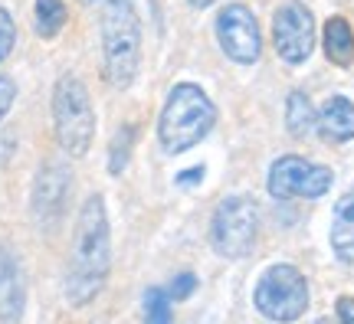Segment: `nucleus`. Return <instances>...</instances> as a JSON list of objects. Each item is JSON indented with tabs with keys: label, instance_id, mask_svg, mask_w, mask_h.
<instances>
[{
	"label": "nucleus",
	"instance_id": "nucleus-1",
	"mask_svg": "<svg viewBox=\"0 0 354 324\" xmlns=\"http://www.w3.org/2000/svg\"><path fill=\"white\" fill-rule=\"evenodd\" d=\"M112 265V239H109V216H105V200L99 193L82 203L69 252V275H66V298L69 305H88L95 298L109 278Z\"/></svg>",
	"mask_w": 354,
	"mask_h": 324
},
{
	"label": "nucleus",
	"instance_id": "nucleus-2",
	"mask_svg": "<svg viewBox=\"0 0 354 324\" xmlns=\"http://www.w3.org/2000/svg\"><path fill=\"white\" fill-rule=\"evenodd\" d=\"M216 125L214 99L194 82H180L171 88L165 102V112L158 122V137L167 154H184L194 144H201Z\"/></svg>",
	"mask_w": 354,
	"mask_h": 324
},
{
	"label": "nucleus",
	"instance_id": "nucleus-3",
	"mask_svg": "<svg viewBox=\"0 0 354 324\" xmlns=\"http://www.w3.org/2000/svg\"><path fill=\"white\" fill-rule=\"evenodd\" d=\"M102 53H105L109 86H131L141 63V23L131 0H105V10H102Z\"/></svg>",
	"mask_w": 354,
	"mask_h": 324
},
{
	"label": "nucleus",
	"instance_id": "nucleus-4",
	"mask_svg": "<svg viewBox=\"0 0 354 324\" xmlns=\"http://www.w3.org/2000/svg\"><path fill=\"white\" fill-rule=\"evenodd\" d=\"M53 125L69 158H86L95 137V112L79 75H63L53 88Z\"/></svg>",
	"mask_w": 354,
	"mask_h": 324
},
{
	"label": "nucleus",
	"instance_id": "nucleus-5",
	"mask_svg": "<svg viewBox=\"0 0 354 324\" xmlns=\"http://www.w3.org/2000/svg\"><path fill=\"white\" fill-rule=\"evenodd\" d=\"M256 229H259V207L250 197H227L214 210L210 242L223 259H243L253 252Z\"/></svg>",
	"mask_w": 354,
	"mask_h": 324
},
{
	"label": "nucleus",
	"instance_id": "nucleus-6",
	"mask_svg": "<svg viewBox=\"0 0 354 324\" xmlns=\"http://www.w3.org/2000/svg\"><path fill=\"white\" fill-rule=\"evenodd\" d=\"M253 301L269 321H295L308 308V282L295 265H272L259 278Z\"/></svg>",
	"mask_w": 354,
	"mask_h": 324
},
{
	"label": "nucleus",
	"instance_id": "nucleus-7",
	"mask_svg": "<svg viewBox=\"0 0 354 324\" xmlns=\"http://www.w3.org/2000/svg\"><path fill=\"white\" fill-rule=\"evenodd\" d=\"M331 171L322 164H312L299 154H286L269 167L266 187L276 200H318L331 190Z\"/></svg>",
	"mask_w": 354,
	"mask_h": 324
},
{
	"label": "nucleus",
	"instance_id": "nucleus-8",
	"mask_svg": "<svg viewBox=\"0 0 354 324\" xmlns=\"http://www.w3.org/2000/svg\"><path fill=\"white\" fill-rule=\"evenodd\" d=\"M272 46L289 66L305 63L315 50V17L305 3H286L272 17Z\"/></svg>",
	"mask_w": 354,
	"mask_h": 324
},
{
	"label": "nucleus",
	"instance_id": "nucleus-9",
	"mask_svg": "<svg viewBox=\"0 0 354 324\" xmlns=\"http://www.w3.org/2000/svg\"><path fill=\"white\" fill-rule=\"evenodd\" d=\"M216 39H220V50L240 66H253L259 59V53H263L259 23L243 3H227L220 10V17H216Z\"/></svg>",
	"mask_w": 354,
	"mask_h": 324
},
{
	"label": "nucleus",
	"instance_id": "nucleus-10",
	"mask_svg": "<svg viewBox=\"0 0 354 324\" xmlns=\"http://www.w3.org/2000/svg\"><path fill=\"white\" fill-rule=\"evenodd\" d=\"M69 171L63 164H46L37 177V187H33V216L39 220V226H53L63 216L66 207V193H69Z\"/></svg>",
	"mask_w": 354,
	"mask_h": 324
},
{
	"label": "nucleus",
	"instance_id": "nucleus-11",
	"mask_svg": "<svg viewBox=\"0 0 354 324\" xmlns=\"http://www.w3.org/2000/svg\"><path fill=\"white\" fill-rule=\"evenodd\" d=\"M24 314V275L20 262L0 246V321H17Z\"/></svg>",
	"mask_w": 354,
	"mask_h": 324
},
{
	"label": "nucleus",
	"instance_id": "nucleus-12",
	"mask_svg": "<svg viewBox=\"0 0 354 324\" xmlns=\"http://www.w3.org/2000/svg\"><path fill=\"white\" fill-rule=\"evenodd\" d=\"M318 131L322 137H328L335 144L351 141L354 137V102L344 95H331L325 105L318 108Z\"/></svg>",
	"mask_w": 354,
	"mask_h": 324
},
{
	"label": "nucleus",
	"instance_id": "nucleus-13",
	"mask_svg": "<svg viewBox=\"0 0 354 324\" xmlns=\"http://www.w3.org/2000/svg\"><path fill=\"white\" fill-rule=\"evenodd\" d=\"M331 249L342 262L354 265V187L335 203V213H331Z\"/></svg>",
	"mask_w": 354,
	"mask_h": 324
},
{
	"label": "nucleus",
	"instance_id": "nucleus-14",
	"mask_svg": "<svg viewBox=\"0 0 354 324\" xmlns=\"http://www.w3.org/2000/svg\"><path fill=\"white\" fill-rule=\"evenodd\" d=\"M325 56L335 66L354 63V30L344 17H331L325 23Z\"/></svg>",
	"mask_w": 354,
	"mask_h": 324
},
{
	"label": "nucleus",
	"instance_id": "nucleus-15",
	"mask_svg": "<svg viewBox=\"0 0 354 324\" xmlns=\"http://www.w3.org/2000/svg\"><path fill=\"white\" fill-rule=\"evenodd\" d=\"M286 128L292 137H305L318 128V112L305 92H289L286 99Z\"/></svg>",
	"mask_w": 354,
	"mask_h": 324
},
{
	"label": "nucleus",
	"instance_id": "nucleus-16",
	"mask_svg": "<svg viewBox=\"0 0 354 324\" xmlns=\"http://www.w3.org/2000/svg\"><path fill=\"white\" fill-rule=\"evenodd\" d=\"M33 20H37L39 37L53 39L66 23V3L63 0H37V13H33Z\"/></svg>",
	"mask_w": 354,
	"mask_h": 324
},
{
	"label": "nucleus",
	"instance_id": "nucleus-17",
	"mask_svg": "<svg viewBox=\"0 0 354 324\" xmlns=\"http://www.w3.org/2000/svg\"><path fill=\"white\" fill-rule=\"evenodd\" d=\"M174 301L167 295L165 288H148V295H145V314H148V321H171L174 318V308H171Z\"/></svg>",
	"mask_w": 354,
	"mask_h": 324
},
{
	"label": "nucleus",
	"instance_id": "nucleus-18",
	"mask_svg": "<svg viewBox=\"0 0 354 324\" xmlns=\"http://www.w3.org/2000/svg\"><path fill=\"white\" fill-rule=\"evenodd\" d=\"M131 137H135V131H131V128H122V131L115 135V144H112V161H109V167H112V174H122V167H125L128 151H131Z\"/></svg>",
	"mask_w": 354,
	"mask_h": 324
},
{
	"label": "nucleus",
	"instance_id": "nucleus-19",
	"mask_svg": "<svg viewBox=\"0 0 354 324\" xmlns=\"http://www.w3.org/2000/svg\"><path fill=\"white\" fill-rule=\"evenodd\" d=\"M13 43H17V23L7 13V7H0V63L13 53Z\"/></svg>",
	"mask_w": 354,
	"mask_h": 324
},
{
	"label": "nucleus",
	"instance_id": "nucleus-20",
	"mask_svg": "<svg viewBox=\"0 0 354 324\" xmlns=\"http://www.w3.org/2000/svg\"><path fill=\"white\" fill-rule=\"evenodd\" d=\"M194 288H197V278H194L190 272H180L174 278V285L167 288V295H171V301H184L190 292H194Z\"/></svg>",
	"mask_w": 354,
	"mask_h": 324
},
{
	"label": "nucleus",
	"instance_id": "nucleus-21",
	"mask_svg": "<svg viewBox=\"0 0 354 324\" xmlns=\"http://www.w3.org/2000/svg\"><path fill=\"white\" fill-rule=\"evenodd\" d=\"M13 99H17V86H13L7 75H0V118L10 112V105H13Z\"/></svg>",
	"mask_w": 354,
	"mask_h": 324
},
{
	"label": "nucleus",
	"instance_id": "nucleus-22",
	"mask_svg": "<svg viewBox=\"0 0 354 324\" xmlns=\"http://www.w3.org/2000/svg\"><path fill=\"white\" fill-rule=\"evenodd\" d=\"M13 151H17V137H13L7 128H0V171H3V167L10 164Z\"/></svg>",
	"mask_w": 354,
	"mask_h": 324
},
{
	"label": "nucleus",
	"instance_id": "nucleus-23",
	"mask_svg": "<svg viewBox=\"0 0 354 324\" xmlns=\"http://www.w3.org/2000/svg\"><path fill=\"white\" fill-rule=\"evenodd\" d=\"M338 318H342L344 324H354V298L351 295L338 298Z\"/></svg>",
	"mask_w": 354,
	"mask_h": 324
},
{
	"label": "nucleus",
	"instance_id": "nucleus-24",
	"mask_svg": "<svg viewBox=\"0 0 354 324\" xmlns=\"http://www.w3.org/2000/svg\"><path fill=\"white\" fill-rule=\"evenodd\" d=\"M190 7H197V10H203V7H210V3H214V0H187Z\"/></svg>",
	"mask_w": 354,
	"mask_h": 324
},
{
	"label": "nucleus",
	"instance_id": "nucleus-25",
	"mask_svg": "<svg viewBox=\"0 0 354 324\" xmlns=\"http://www.w3.org/2000/svg\"><path fill=\"white\" fill-rule=\"evenodd\" d=\"M82 3H95V0H82Z\"/></svg>",
	"mask_w": 354,
	"mask_h": 324
}]
</instances>
